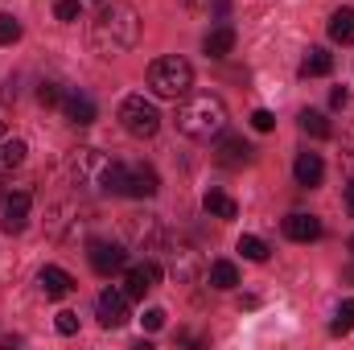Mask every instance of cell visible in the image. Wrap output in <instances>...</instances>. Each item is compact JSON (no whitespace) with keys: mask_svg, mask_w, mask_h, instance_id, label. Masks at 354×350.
Segmentation results:
<instances>
[{"mask_svg":"<svg viewBox=\"0 0 354 350\" xmlns=\"http://www.w3.org/2000/svg\"><path fill=\"white\" fill-rule=\"evenodd\" d=\"M140 42V12L128 0H111L95 21H91V46L99 58H120L136 50Z\"/></svg>","mask_w":354,"mask_h":350,"instance_id":"6da1fadb","label":"cell"},{"mask_svg":"<svg viewBox=\"0 0 354 350\" xmlns=\"http://www.w3.org/2000/svg\"><path fill=\"white\" fill-rule=\"evenodd\" d=\"M177 132L189 136V140H210L227 128V103L210 91H198V95H185L181 107H177Z\"/></svg>","mask_w":354,"mask_h":350,"instance_id":"7a4b0ae2","label":"cell"},{"mask_svg":"<svg viewBox=\"0 0 354 350\" xmlns=\"http://www.w3.org/2000/svg\"><path fill=\"white\" fill-rule=\"evenodd\" d=\"M149 87L153 95H161V99H185L189 87H194V66L185 62V58H157L153 66H149Z\"/></svg>","mask_w":354,"mask_h":350,"instance_id":"3957f363","label":"cell"},{"mask_svg":"<svg viewBox=\"0 0 354 350\" xmlns=\"http://www.w3.org/2000/svg\"><path fill=\"white\" fill-rule=\"evenodd\" d=\"M120 124H124V132L128 136H157V128H161V111H157V103L153 99H145V95H128L124 103H120Z\"/></svg>","mask_w":354,"mask_h":350,"instance_id":"277c9868","label":"cell"},{"mask_svg":"<svg viewBox=\"0 0 354 350\" xmlns=\"http://www.w3.org/2000/svg\"><path fill=\"white\" fill-rule=\"evenodd\" d=\"M107 169H111V157H103L99 149H75L66 157V174H71L75 185H83V190H103Z\"/></svg>","mask_w":354,"mask_h":350,"instance_id":"5b68a950","label":"cell"},{"mask_svg":"<svg viewBox=\"0 0 354 350\" xmlns=\"http://www.w3.org/2000/svg\"><path fill=\"white\" fill-rule=\"evenodd\" d=\"M214 161L218 165H227V169H243V165H252L256 161V149L243 140V136H235V132H218L214 136Z\"/></svg>","mask_w":354,"mask_h":350,"instance_id":"8992f818","label":"cell"},{"mask_svg":"<svg viewBox=\"0 0 354 350\" xmlns=\"http://www.w3.org/2000/svg\"><path fill=\"white\" fill-rule=\"evenodd\" d=\"M124 231H128L132 248H140V252H161L165 248V231H161V223L153 214H128Z\"/></svg>","mask_w":354,"mask_h":350,"instance_id":"52a82bcc","label":"cell"},{"mask_svg":"<svg viewBox=\"0 0 354 350\" xmlns=\"http://www.w3.org/2000/svg\"><path fill=\"white\" fill-rule=\"evenodd\" d=\"M87 260L99 276H111V272H124L128 268V252L120 243H107V239H95L87 248Z\"/></svg>","mask_w":354,"mask_h":350,"instance_id":"ba28073f","label":"cell"},{"mask_svg":"<svg viewBox=\"0 0 354 350\" xmlns=\"http://www.w3.org/2000/svg\"><path fill=\"white\" fill-rule=\"evenodd\" d=\"M99 322H103L107 330L124 326V322H128V293H120V288H103V293H99Z\"/></svg>","mask_w":354,"mask_h":350,"instance_id":"9c48e42d","label":"cell"},{"mask_svg":"<svg viewBox=\"0 0 354 350\" xmlns=\"http://www.w3.org/2000/svg\"><path fill=\"white\" fill-rule=\"evenodd\" d=\"M29 202H33L29 190H17V194L4 198V223H0V227H4L8 235H21V231H25V223H29Z\"/></svg>","mask_w":354,"mask_h":350,"instance_id":"30bf717a","label":"cell"},{"mask_svg":"<svg viewBox=\"0 0 354 350\" xmlns=\"http://www.w3.org/2000/svg\"><path fill=\"white\" fill-rule=\"evenodd\" d=\"M157 190H161V181H157L153 165H128V177H124V194L128 198H153Z\"/></svg>","mask_w":354,"mask_h":350,"instance_id":"8fae6325","label":"cell"},{"mask_svg":"<svg viewBox=\"0 0 354 350\" xmlns=\"http://www.w3.org/2000/svg\"><path fill=\"white\" fill-rule=\"evenodd\" d=\"M62 111H66V120H71L75 128L95 124V99H91L87 91H66V95H62Z\"/></svg>","mask_w":354,"mask_h":350,"instance_id":"7c38bea8","label":"cell"},{"mask_svg":"<svg viewBox=\"0 0 354 350\" xmlns=\"http://www.w3.org/2000/svg\"><path fill=\"white\" fill-rule=\"evenodd\" d=\"M284 235L292 239V243H313V239H322V219L317 214H288L284 219Z\"/></svg>","mask_w":354,"mask_h":350,"instance_id":"4fadbf2b","label":"cell"},{"mask_svg":"<svg viewBox=\"0 0 354 350\" xmlns=\"http://www.w3.org/2000/svg\"><path fill=\"white\" fill-rule=\"evenodd\" d=\"M37 284H41V293H46L50 301H62V297H71V293H75L71 272H62V268H54V264H46V268L37 272Z\"/></svg>","mask_w":354,"mask_h":350,"instance_id":"5bb4252c","label":"cell"},{"mask_svg":"<svg viewBox=\"0 0 354 350\" xmlns=\"http://www.w3.org/2000/svg\"><path fill=\"white\" fill-rule=\"evenodd\" d=\"M157 280H161V264L145 260V264H136V268H128V280H124L128 288H124V293H128V297H145Z\"/></svg>","mask_w":354,"mask_h":350,"instance_id":"9a60e30c","label":"cell"},{"mask_svg":"<svg viewBox=\"0 0 354 350\" xmlns=\"http://www.w3.org/2000/svg\"><path fill=\"white\" fill-rule=\"evenodd\" d=\"M198 252H194V248H189V243H181V248H169V272H174L177 280H194V276H198Z\"/></svg>","mask_w":354,"mask_h":350,"instance_id":"2e32d148","label":"cell"},{"mask_svg":"<svg viewBox=\"0 0 354 350\" xmlns=\"http://www.w3.org/2000/svg\"><path fill=\"white\" fill-rule=\"evenodd\" d=\"M202 50H206V58H227V54L235 50V29H231V25H214V29L202 37Z\"/></svg>","mask_w":354,"mask_h":350,"instance_id":"e0dca14e","label":"cell"},{"mask_svg":"<svg viewBox=\"0 0 354 350\" xmlns=\"http://www.w3.org/2000/svg\"><path fill=\"white\" fill-rule=\"evenodd\" d=\"M292 174H297L301 185H309V190H313V185L326 177V165H322V157H317V153H301V157H297V165H292Z\"/></svg>","mask_w":354,"mask_h":350,"instance_id":"ac0fdd59","label":"cell"},{"mask_svg":"<svg viewBox=\"0 0 354 350\" xmlns=\"http://www.w3.org/2000/svg\"><path fill=\"white\" fill-rule=\"evenodd\" d=\"M330 71H334V54L322 50V46H313V50L305 54V62H301V75H305V79H322V75H330Z\"/></svg>","mask_w":354,"mask_h":350,"instance_id":"d6986e66","label":"cell"},{"mask_svg":"<svg viewBox=\"0 0 354 350\" xmlns=\"http://www.w3.org/2000/svg\"><path fill=\"white\" fill-rule=\"evenodd\" d=\"M202 210H206V214H214V219H235V214H239L235 198H231V194H223V190H206Z\"/></svg>","mask_w":354,"mask_h":350,"instance_id":"ffe728a7","label":"cell"},{"mask_svg":"<svg viewBox=\"0 0 354 350\" xmlns=\"http://www.w3.org/2000/svg\"><path fill=\"white\" fill-rule=\"evenodd\" d=\"M21 161H25V140L4 132V136H0V174H12Z\"/></svg>","mask_w":354,"mask_h":350,"instance_id":"44dd1931","label":"cell"},{"mask_svg":"<svg viewBox=\"0 0 354 350\" xmlns=\"http://www.w3.org/2000/svg\"><path fill=\"white\" fill-rule=\"evenodd\" d=\"M330 37L342 46H354V8H338L330 17Z\"/></svg>","mask_w":354,"mask_h":350,"instance_id":"7402d4cb","label":"cell"},{"mask_svg":"<svg viewBox=\"0 0 354 350\" xmlns=\"http://www.w3.org/2000/svg\"><path fill=\"white\" fill-rule=\"evenodd\" d=\"M210 284H214V288H235V284H239V268L231 260H214L210 264Z\"/></svg>","mask_w":354,"mask_h":350,"instance_id":"603a6c76","label":"cell"},{"mask_svg":"<svg viewBox=\"0 0 354 350\" xmlns=\"http://www.w3.org/2000/svg\"><path fill=\"white\" fill-rule=\"evenodd\" d=\"M301 132L313 136V140H326L334 128H330V120H326L322 111H301Z\"/></svg>","mask_w":354,"mask_h":350,"instance_id":"cb8c5ba5","label":"cell"},{"mask_svg":"<svg viewBox=\"0 0 354 350\" xmlns=\"http://www.w3.org/2000/svg\"><path fill=\"white\" fill-rule=\"evenodd\" d=\"M239 252H243V260H252V264H264L272 248H268V243L260 239V235H243V239H239Z\"/></svg>","mask_w":354,"mask_h":350,"instance_id":"d4e9b609","label":"cell"},{"mask_svg":"<svg viewBox=\"0 0 354 350\" xmlns=\"http://www.w3.org/2000/svg\"><path fill=\"white\" fill-rule=\"evenodd\" d=\"M351 330H354V301H342L334 322H330V334H351Z\"/></svg>","mask_w":354,"mask_h":350,"instance_id":"484cf974","label":"cell"},{"mask_svg":"<svg viewBox=\"0 0 354 350\" xmlns=\"http://www.w3.org/2000/svg\"><path fill=\"white\" fill-rule=\"evenodd\" d=\"M12 42H21V21L12 12H4L0 17V46H12Z\"/></svg>","mask_w":354,"mask_h":350,"instance_id":"4316f807","label":"cell"},{"mask_svg":"<svg viewBox=\"0 0 354 350\" xmlns=\"http://www.w3.org/2000/svg\"><path fill=\"white\" fill-rule=\"evenodd\" d=\"M62 95H66V91L58 87V83H41V87H37V99H41L46 107H62Z\"/></svg>","mask_w":354,"mask_h":350,"instance_id":"83f0119b","label":"cell"},{"mask_svg":"<svg viewBox=\"0 0 354 350\" xmlns=\"http://www.w3.org/2000/svg\"><path fill=\"white\" fill-rule=\"evenodd\" d=\"M54 326H58V334H79V313H71V309H62L58 317H54Z\"/></svg>","mask_w":354,"mask_h":350,"instance_id":"f1b7e54d","label":"cell"},{"mask_svg":"<svg viewBox=\"0 0 354 350\" xmlns=\"http://www.w3.org/2000/svg\"><path fill=\"white\" fill-rule=\"evenodd\" d=\"M79 12H83L79 0H58V4H54V17H58V21H79Z\"/></svg>","mask_w":354,"mask_h":350,"instance_id":"f546056e","label":"cell"},{"mask_svg":"<svg viewBox=\"0 0 354 350\" xmlns=\"http://www.w3.org/2000/svg\"><path fill=\"white\" fill-rule=\"evenodd\" d=\"M252 128H256V132H272V128H276V116H272L268 107H256V111H252Z\"/></svg>","mask_w":354,"mask_h":350,"instance_id":"4dcf8cb0","label":"cell"},{"mask_svg":"<svg viewBox=\"0 0 354 350\" xmlns=\"http://www.w3.org/2000/svg\"><path fill=\"white\" fill-rule=\"evenodd\" d=\"M165 326V309H149L145 313V330H161Z\"/></svg>","mask_w":354,"mask_h":350,"instance_id":"1f68e13d","label":"cell"},{"mask_svg":"<svg viewBox=\"0 0 354 350\" xmlns=\"http://www.w3.org/2000/svg\"><path fill=\"white\" fill-rule=\"evenodd\" d=\"M346 165H351V174H354V128L346 132Z\"/></svg>","mask_w":354,"mask_h":350,"instance_id":"d6a6232c","label":"cell"},{"mask_svg":"<svg viewBox=\"0 0 354 350\" xmlns=\"http://www.w3.org/2000/svg\"><path fill=\"white\" fill-rule=\"evenodd\" d=\"M346 99H351V95H346V87H338L334 95H330V103H334V107H346Z\"/></svg>","mask_w":354,"mask_h":350,"instance_id":"836d02e7","label":"cell"},{"mask_svg":"<svg viewBox=\"0 0 354 350\" xmlns=\"http://www.w3.org/2000/svg\"><path fill=\"white\" fill-rule=\"evenodd\" d=\"M346 206H351V214H354V181L346 185Z\"/></svg>","mask_w":354,"mask_h":350,"instance_id":"e575fe53","label":"cell"},{"mask_svg":"<svg viewBox=\"0 0 354 350\" xmlns=\"http://www.w3.org/2000/svg\"><path fill=\"white\" fill-rule=\"evenodd\" d=\"M342 276H346V280H351V284H354V264H351V268H346V272H342Z\"/></svg>","mask_w":354,"mask_h":350,"instance_id":"d590c367","label":"cell"},{"mask_svg":"<svg viewBox=\"0 0 354 350\" xmlns=\"http://www.w3.org/2000/svg\"><path fill=\"white\" fill-rule=\"evenodd\" d=\"M351 252H354V235H351Z\"/></svg>","mask_w":354,"mask_h":350,"instance_id":"8d00e7d4","label":"cell"}]
</instances>
